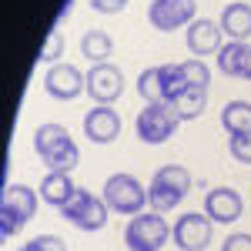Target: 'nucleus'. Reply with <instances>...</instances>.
<instances>
[{"label": "nucleus", "instance_id": "nucleus-1", "mask_svg": "<svg viewBox=\"0 0 251 251\" xmlns=\"http://www.w3.org/2000/svg\"><path fill=\"white\" fill-rule=\"evenodd\" d=\"M34 151L47 164V171H67L71 174L80 164V148L74 144V137L67 134V127L64 124H54V121L40 124L37 131H34Z\"/></svg>", "mask_w": 251, "mask_h": 251}, {"label": "nucleus", "instance_id": "nucleus-2", "mask_svg": "<svg viewBox=\"0 0 251 251\" xmlns=\"http://www.w3.org/2000/svg\"><path fill=\"white\" fill-rule=\"evenodd\" d=\"M191 184H194V177L184 164H164V168H157L151 184H148V204H151V211H157V214L174 211L188 198Z\"/></svg>", "mask_w": 251, "mask_h": 251}, {"label": "nucleus", "instance_id": "nucleus-3", "mask_svg": "<svg viewBox=\"0 0 251 251\" xmlns=\"http://www.w3.org/2000/svg\"><path fill=\"white\" fill-rule=\"evenodd\" d=\"M37 204H40V191L27 188V184H7L3 198H0V228H3V234L14 238L37 214Z\"/></svg>", "mask_w": 251, "mask_h": 251}, {"label": "nucleus", "instance_id": "nucleus-4", "mask_svg": "<svg viewBox=\"0 0 251 251\" xmlns=\"http://www.w3.org/2000/svg\"><path fill=\"white\" fill-rule=\"evenodd\" d=\"M171 241V225L164 221V214L157 211H141L127 221L124 228V245L127 251H161Z\"/></svg>", "mask_w": 251, "mask_h": 251}, {"label": "nucleus", "instance_id": "nucleus-5", "mask_svg": "<svg viewBox=\"0 0 251 251\" xmlns=\"http://www.w3.org/2000/svg\"><path fill=\"white\" fill-rule=\"evenodd\" d=\"M104 201L114 214H141L148 204V188L137 181L134 174H111L107 184H104Z\"/></svg>", "mask_w": 251, "mask_h": 251}, {"label": "nucleus", "instance_id": "nucleus-6", "mask_svg": "<svg viewBox=\"0 0 251 251\" xmlns=\"http://www.w3.org/2000/svg\"><path fill=\"white\" fill-rule=\"evenodd\" d=\"M60 214H64V221H71L74 228H80V231H100V228L107 225L111 208H107L104 198L91 194L87 188H77L74 198L60 208Z\"/></svg>", "mask_w": 251, "mask_h": 251}, {"label": "nucleus", "instance_id": "nucleus-7", "mask_svg": "<svg viewBox=\"0 0 251 251\" xmlns=\"http://www.w3.org/2000/svg\"><path fill=\"white\" fill-rule=\"evenodd\" d=\"M177 124H181V117L171 104H144V111L137 114L134 131L144 144H164V141H171Z\"/></svg>", "mask_w": 251, "mask_h": 251}, {"label": "nucleus", "instance_id": "nucleus-8", "mask_svg": "<svg viewBox=\"0 0 251 251\" xmlns=\"http://www.w3.org/2000/svg\"><path fill=\"white\" fill-rule=\"evenodd\" d=\"M198 20V3L194 0H151L148 7V24L154 30H181V27H191Z\"/></svg>", "mask_w": 251, "mask_h": 251}, {"label": "nucleus", "instance_id": "nucleus-9", "mask_svg": "<svg viewBox=\"0 0 251 251\" xmlns=\"http://www.w3.org/2000/svg\"><path fill=\"white\" fill-rule=\"evenodd\" d=\"M211 234H214V221L198 211L181 214V221L171 225V241L177 245V251H204L211 245Z\"/></svg>", "mask_w": 251, "mask_h": 251}, {"label": "nucleus", "instance_id": "nucleus-10", "mask_svg": "<svg viewBox=\"0 0 251 251\" xmlns=\"http://www.w3.org/2000/svg\"><path fill=\"white\" fill-rule=\"evenodd\" d=\"M44 91L54 100H77L87 94V74H80L74 64H50L44 74Z\"/></svg>", "mask_w": 251, "mask_h": 251}, {"label": "nucleus", "instance_id": "nucleus-11", "mask_svg": "<svg viewBox=\"0 0 251 251\" xmlns=\"http://www.w3.org/2000/svg\"><path fill=\"white\" fill-rule=\"evenodd\" d=\"M87 94L94 97V104H114L124 94V74L114 64H94L87 71Z\"/></svg>", "mask_w": 251, "mask_h": 251}, {"label": "nucleus", "instance_id": "nucleus-12", "mask_svg": "<svg viewBox=\"0 0 251 251\" xmlns=\"http://www.w3.org/2000/svg\"><path fill=\"white\" fill-rule=\"evenodd\" d=\"M84 134L94 144H111L121 134V114H117L111 104H94L87 114H84Z\"/></svg>", "mask_w": 251, "mask_h": 251}, {"label": "nucleus", "instance_id": "nucleus-13", "mask_svg": "<svg viewBox=\"0 0 251 251\" xmlns=\"http://www.w3.org/2000/svg\"><path fill=\"white\" fill-rule=\"evenodd\" d=\"M245 211V198L234 188H211L204 194V214L214 225H234Z\"/></svg>", "mask_w": 251, "mask_h": 251}, {"label": "nucleus", "instance_id": "nucleus-14", "mask_svg": "<svg viewBox=\"0 0 251 251\" xmlns=\"http://www.w3.org/2000/svg\"><path fill=\"white\" fill-rule=\"evenodd\" d=\"M188 50H191L194 57H208V54H218L221 47H225V30H221V24H214L208 17H198L188 27Z\"/></svg>", "mask_w": 251, "mask_h": 251}, {"label": "nucleus", "instance_id": "nucleus-15", "mask_svg": "<svg viewBox=\"0 0 251 251\" xmlns=\"http://www.w3.org/2000/svg\"><path fill=\"white\" fill-rule=\"evenodd\" d=\"M218 24H221L225 37L248 44V37H251V3H245V0H231V3L221 10Z\"/></svg>", "mask_w": 251, "mask_h": 251}, {"label": "nucleus", "instance_id": "nucleus-16", "mask_svg": "<svg viewBox=\"0 0 251 251\" xmlns=\"http://www.w3.org/2000/svg\"><path fill=\"white\" fill-rule=\"evenodd\" d=\"M74 181L67 171H47L40 181V201H47L50 208H64L71 198H74Z\"/></svg>", "mask_w": 251, "mask_h": 251}, {"label": "nucleus", "instance_id": "nucleus-17", "mask_svg": "<svg viewBox=\"0 0 251 251\" xmlns=\"http://www.w3.org/2000/svg\"><path fill=\"white\" fill-rule=\"evenodd\" d=\"M80 54L91 64H107V57L114 54V37L107 30H87L80 37Z\"/></svg>", "mask_w": 251, "mask_h": 251}, {"label": "nucleus", "instance_id": "nucleus-18", "mask_svg": "<svg viewBox=\"0 0 251 251\" xmlns=\"http://www.w3.org/2000/svg\"><path fill=\"white\" fill-rule=\"evenodd\" d=\"M221 127L228 134H248L251 131V100H231L221 111Z\"/></svg>", "mask_w": 251, "mask_h": 251}, {"label": "nucleus", "instance_id": "nucleus-19", "mask_svg": "<svg viewBox=\"0 0 251 251\" xmlns=\"http://www.w3.org/2000/svg\"><path fill=\"white\" fill-rule=\"evenodd\" d=\"M171 107L177 111L181 121H194V117L204 114V107H208V91H201V87H188V91L177 97Z\"/></svg>", "mask_w": 251, "mask_h": 251}, {"label": "nucleus", "instance_id": "nucleus-20", "mask_svg": "<svg viewBox=\"0 0 251 251\" xmlns=\"http://www.w3.org/2000/svg\"><path fill=\"white\" fill-rule=\"evenodd\" d=\"M137 94L144 104H164V84H161V67H144L137 74Z\"/></svg>", "mask_w": 251, "mask_h": 251}, {"label": "nucleus", "instance_id": "nucleus-21", "mask_svg": "<svg viewBox=\"0 0 251 251\" xmlns=\"http://www.w3.org/2000/svg\"><path fill=\"white\" fill-rule=\"evenodd\" d=\"M161 84H164V104H174L177 97L188 91V80L181 64H161Z\"/></svg>", "mask_w": 251, "mask_h": 251}, {"label": "nucleus", "instance_id": "nucleus-22", "mask_svg": "<svg viewBox=\"0 0 251 251\" xmlns=\"http://www.w3.org/2000/svg\"><path fill=\"white\" fill-rule=\"evenodd\" d=\"M241 60H245V44L241 40H228L218 50V67H221L225 77H238L241 74Z\"/></svg>", "mask_w": 251, "mask_h": 251}, {"label": "nucleus", "instance_id": "nucleus-23", "mask_svg": "<svg viewBox=\"0 0 251 251\" xmlns=\"http://www.w3.org/2000/svg\"><path fill=\"white\" fill-rule=\"evenodd\" d=\"M181 71H184L188 87H201V91H208V87H211V71H208V64H201L198 57L181 60Z\"/></svg>", "mask_w": 251, "mask_h": 251}, {"label": "nucleus", "instance_id": "nucleus-24", "mask_svg": "<svg viewBox=\"0 0 251 251\" xmlns=\"http://www.w3.org/2000/svg\"><path fill=\"white\" fill-rule=\"evenodd\" d=\"M60 54H64V34L60 30H50L47 40H44V47H40V64H57Z\"/></svg>", "mask_w": 251, "mask_h": 251}, {"label": "nucleus", "instance_id": "nucleus-25", "mask_svg": "<svg viewBox=\"0 0 251 251\" xmlns=\"http://www.w3.org/2000/svg\"><path fill=\"white\" fill-rule=\"evenodd\" d=\"M20 251H67V241L60 234H37L27 245H20Z\"/></svg>", "mask_w": 251, "mask_h": 251}, {"label": "nucleus", "instance_id": "nucleus-26", "mask_svg": "<svg viewBox=\"0 0 251 251\" xmlns=\"http://www.w3.org/2000/svg\"><path fill=\"white\" fill-rule=\"evenodd\" d=\"M228 151H231L234 161L251 164V131H248V134H234L231 141H228Z\"/></svg>", "mask_w": 251, "mask_h": 251}, {"label": "nucleus", "instance_id": "nucleus-27", "mask_svg": "<svg viewBox=\"0 0 251 251\" xmlns=\"http://www.w3.org/2000/svg\"><path fill=\"white\" fill-rule=\"evenodd\" d=\"M221 251H251V234H245V231L228 234L225 245H221Z\"/></svg>", "mask_w": 251, "mask_h": 251}, {"label": "nucleus", "instance_id": "nucleus-28", "mask_svg": "<svg viewBox=\"0 0 251 251\" xmlns=\"http://www.w3.org/2000/svg\"><path fill=\"white\" fill-rule=\"evenodd\" d=\"M91 7L97 14H121L127 7V0H91Z\"/></svg>", "mask_w": 251, "mask_h": 251}, {"label": "nucleus", "instance_id": "nucleus-29", "mask_svg": "<svg viewBox=\"0 0 251 251\" xmlns=\"http://www.w3.org/2000/svg\"><path fill=\"white\" fill-rule=\"evenodd\" d=\"M241 80H251V44H245V60H241Z\"/></svg>", "mask_w": 251, "mask_h": 251}, {"label": "nucleus", "instance_id": "nucleus-30", "mask_svg": "<svg viewBox=\"0 0 251 251\" xmlns=\"http://www.w3.org/2000/svg\"><path fill=\"white\" fill-rule=\"evenodd\" d=\"M228 3H231V0H228Z\"/></svg>", "mask_w": 251, "mask_h": 251}]
</instances>
